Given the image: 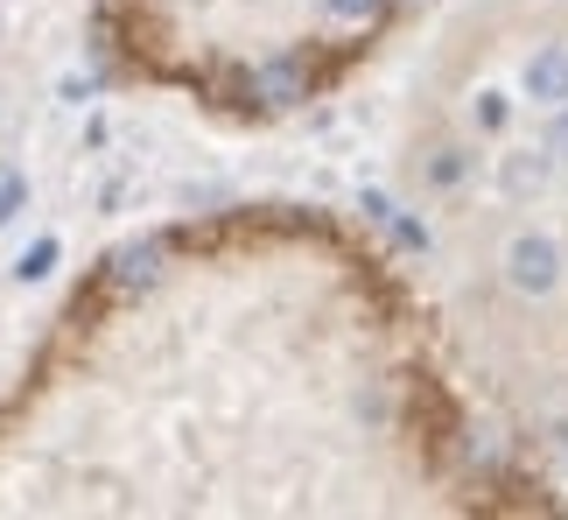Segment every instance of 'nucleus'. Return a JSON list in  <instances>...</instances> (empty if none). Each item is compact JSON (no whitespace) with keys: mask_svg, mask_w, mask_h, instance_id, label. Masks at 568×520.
Returning a JSON list of instances; mask_svg holds the SVG:
<instances>
[{"mask_svg":"<svg viewBox=\"0 0 568 520\" xmlns=\"http://www.w3.org/2000/svg\"><path fill=\"white\" fill-rule=\"evenodd\" d=\"M0 513H540L407 260L310 204L126 240L0 387Z\"/></svg>","mask_w":568,"mask_h":520,"instance_id":"f257e3e1","label":"nucleus"},{"mask_svg":"<svg viewBox=\"0 0 568 520\" xmlns=\"http://www.w3.org/2000/svg\"><path fill=\"white\" fill-rule=\"evenodd\" d=\"M407 274L498 464L568 513V0H491L400 141Z\"/></svg>","mask_w":568,"mask_h":520,"instance_id":"f03ea898","label":"nucleus"},{"mask_svg":"<svg viewBox=\"0 0 568 520\" xmlns=\"http://www.w3.org/2000/svg\"><path fill=\"white\" fill-rule=\"evenodd\" d=\"M422 0H99L126 78L217 120H288L331 99Z\"/></svg>","mask_w":568,"mask_h":520,"instance_id":"7ed1b4c3","label":"nucleus"},{"mask_svg":"<svg viewBox=\"0 0 568 520\" xmlns=\"http://www.w3.org/2000/svg\"><path fill=\"white\" fill-rule=\"evenodd\" d=\"M84 0H0V78L36 71L42 57L71 36Z\"/></svg>","mask_w":568,"mask_h":520,"instance_id":"20e7f679","label":"nucleus"}]
</instances>
